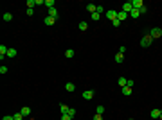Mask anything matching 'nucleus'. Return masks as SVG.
<instances>
[{"label": "nucleus", "mask_w": 162, "mask_h": 120, "mask_svg": "<svg viewBox=\"0 0 162 120\" xmlns=\"http://www.w3.org/2000/svg\"><path fill=\"white\" fill-rule=\"evenodd\" d=\"M7 52H9V49L6 45H0V59H4V56H7Z\"/></svg>", "instance_id": "6e6552de"}, {"label": "nucleus", "mask_w": 162, "mask_h": 120, "mask_svg": "<svg viewBox=\"0 0 162 120\" xmlns=\"http://www.w3.org/2000/svg\"><path fill=\"white\" fill-rule=\"evenodd\" d=\"M130 16H132V18H139V16H141V13H139L137 9H132V13H130Z\"/></svg>", "instance_id": "4be33fe9"}, {"label": "nucleus", "mask_w": 162, "mask_h": 120, "mask_svg": "<svg viewBox=\"0 0 162 120\" xmlns=\"http://www.w3.org/2000/svg\"><path fill=\"white\" fill-rule=\"evenodd\" d=\"M54 4H56L54 0H45V4H43V6H47V9H52V7H54Z\"/></svg>", "instance_id": "a211bd4d"}, {"label": "nucleus", "mask_w": 162, "mask_h": 120, "mask_svg": "<svg viewBox=\"0 0 162 120\" xmlns=\"http://www.w3.org/2000/svg\"><path fill=\"white\" fill-rule=\"evenodd\" d=\"M92 20H101V14H99V13H94V14H92Z\"/></svg>", "instance_id": "bb28decb"}, {"label": "nucleus", "mask_w": 162, "mask_h": 120, "mask_svg": "<svg viewBox=\"0 0 162 120\" xmlns=\"http://www.w3.org/2000/svg\"><path fill=\"white\" fill-rule=\"evenodd\" d=\"M2 120H15V118H13V115H6V117H4Z\"/></svg>", "instance_id": "c9c22d12"}, {"label": "nucleus", "mask_w": 162, "mask_h": 120, "mask_svg": "<svg viewBox=\"0 0 162 120\" xmlns=\"http://www.w3.org/2000/svg\"><path fill=\"white\" fill-rule=\"evenodd\" d=\"M122 59H124V56H122V54H119V52H117V54H115V61H117V63H121Z\"/></svg>", "instance_id": "393cba45"}, {"label": "nucleus", "mask_w": 162, "mask_h": 120, "mask_svg": "<svg viewBox=\"0 0 162 120\" xmlns=\"http://www.w3.org/2000/svg\"><path fill=\"white\" fill-rule=\"evenodd\" d=\"M65 90L67 91H74L76 90V84H74V82H67V84H65Z\"/></svg>", "instance_id": "dca6fc26"}, {"label": "nucleus", "mask_w": 162, "mask_h": 120, "mask_svg": "<svg viewBox=\"0 0 162 120\" xmlns=\"http://www.w3.org/2000/svg\"><path fill=\"white\" fill-rule=\"evenodd\" d=\"M126 18H128V13H124L122 9H121V11H117V20H121V22H122V20H126Z\"/></svg>", "instance_id": "1a4fd4ad"}, {"label": "nucleus", "mask_w": 162, "mask_h": 120, "mask_svg": "<svg viewBox=\"0 0 162 120\" xmlns=\"http://www.w3.org/2000/svg\"><path fill=\"white\" fill-rule=\"evenodd\" d=\"M60 109H61V115H65V113H69V106L67 104H60Z\"/></svg>", "instance_id": "6ab92c4d"}, {"label": "nucleus", "mask_w": 162, "mask_h": 120, "mask_svg": "<svg viewBox=\"0 0 162 120\" xmlns=\"http://www.w3.org/2000/svg\"><path fill=\"white\" fill-rule=\"evenodd\" d=\"M0 74H2V75H4V74H7V66H4V65H2V66H0Z\"/></svg>", "instance_id": "7c9ffc66"}, {"label": "nucleus", "mask_w": 162, "mask_h": 120, "mask_svg": "<svg viewBox=\"0 0 162 120\" xmlns=\"http://www.w3.org/2000/svg\"><path fill=\"white\" fill-rule=\"evenodd\" d=\"M124 52H126V47H119V54H122V56H124Z\"/></svg>", "instance_id": "72a5a7b5"}, {"label": "nucleus", "mask_w": 162, "mask_h": 120, "mask_svg": "<svg viewBox=\"0 0 162 120\" xmlns=\"http://www.w3.org/2000/svg\"><path fill=\"white\" fill-rule=\"evenodd\" d=\"M112 23H113V27H119V25H121V20H117V18H115Z\"/></svg>", "instance_id": "473e14b6"}, {"label": "nucleus", "mask_w": 162, "mask_h": 120, "mask_svg": "<svg viewBox=\"0 0 162 120\" xmlns=\"http://www.w3.org/2000/svg\"><path fill=\"white\" fill-rule=\"evenodd\" d=\"M126 84H128V79H124V77H119V86H121V88H124Z\"/></svg>", "instance_id": "412c9836"}, {"label": "nucleus", "mask_w": 162, "mask_h": 120, "mask_svg": "<svg viewBox=\"0 0 162 120\" xmlns=\"http://www.w3.org/2000/svg\"><path fill=\"white\" fill-rule=\"evenodd\" d=\"M18 56V50L16 49H9V52H7V58H16Z\"/></svg>", "instance_id": "2eb2a0df"}, {"label": "nucleus", "mask_w": 162, "mask_h": 120, "mask_svg": "<svg viewBox=\"0 0 162 120\" xmlns=\"http://www.w3.org/2000/svg\"><path fill=\"white\" fill-rule=\"evenodd\" d=\"M65 56H67L69 59H70V58H74V56H76V52H74V49H69L67 52H65Z\"/></svg>", "instance_id": "aec40b11"}, {"label": "nucleus", "mask_w": 162, "mask_h": 120, "mask_svg": "<svg viewBox=\"0 0 162 120\" xmlns=\"http://www.w3.org/2000/svg\"><path fill=\"white\" fill-rule=\"evenodd\" d=\"M61 120H72V117L69 113H65V115H61Z\"/></svg>", "instance_id": "cd10ccee"}, {"label": "nucleus", "mask_w": 162, "mask_h": 120, "mask_svg": "<svg viewBox=\"0 0 162 120\" xmlns=\"http://www.w3.org/2000/svg\"><path fill=\"white\" fill-rule=\"evenodd\" d=\"M151 41H153V38L150 36V34H146V36L141 40V47H150V45H151Z\"/></svg>", "instance_id": "7ed1b4c3"}, {"label": "nucleus", "mask_w": 162, "mask_h": 120, "mask_svg": "<svg viewBox=\"0 0 162 120\" xmlns=\"http://www.w3.org/2000/svg\"><path fill=\"white\" fill-rule=\"evenodd\" d=\"M78 27H79V30H87V29H88V23H87V22H79Z\"/></svg>", "instance_id": "f3484780"}, {"label": "nucleus", "mask_w": 162, "mask_h": 120, "mask_svg": "<svg viewBox=\"0 0 162 120\" xmlns=\"http://www.w3.org/2000/svg\"><path fill=\"white\" fill-rule=\"evenodd\" d=\"M148 34L151 36L153 40H155V38H160V36H162V29H160V27H155V29H151Z\"/></svg>", "instance_id": "f257e3e1"}, {"label": "nucleus", "mask_w": 162, "mask_h": 120, "mask_svg": "<svg viewBox=\"0 0 162 120\" xmlns=\"http://www.w3.org/2000/svg\"><path fill=\"white\" fill-rule=\"evenodd\" d=\"M96 113H97V115H104V106H97V108H96Z\"/></svg>", "instance_id": "b1692460"}, {"label": "nucleus", "mask_w": 162, "mask_h": 120, "mask_svg": "<svg viewBox=\"0 0 162 120\" xmlns=\"http://www.w3.org/2000/svg\"><path fill=\"white\" fill-rule=\"evenodd\" d=\"M20 113L23 115V117H29V115H31V108H27V106H23V108L20 109Z\"/></svg>", "instance_id": "4468645a"}, {"label": "nucleus", "mask_w": 162, "mask_h": 120, "mask_svg": "<svg viewBox=\"0 0 162 120\" xmlns=\"http://www.w3.org/2000/svg\"><path fill=\"white\" fill-rule=\"evenodd\" d=\"M69 115L74 118V117H76V109H74V108H69Z\"/></svg>", "instance_id": "c756f323"}, {"label": "nucleus", "mask_w": 162, "mask_h": 120, "mask_svg": "<svg viewBox=\"0 0 162 120\" xmlns=\"http://www.w3.org/2000/svg\"><path fill=\"white\" fill-rule=\"evenodd\" d=\"M13 118H15V120H23V115H22V113H15Z\"/></svg>", "instance_id": "a878e982"}, {"label": "nucleus", "mask_w": 162, "mask_h": 120, "mask_svg": "<svg viewBox=\"0 0 162 120\" xmlns=\"http://www.w3.org/2000/svg\"><path fill=\"white\" fill-rule=\"evenodd\" d=\"M139 13H141V14H146V13H148V7H146V6H144V7H141V9H139Z\"/></svg>", "instance_id": "2f4dec72"}, {"label": "nucleus", "mask_w": 162, "mask_h": 120, "mask_svg": "<svg viewBox=\"0 0 162 120\" xmlns=\"http://www.w3.org/2000/svg\"><path fill=\"white\" fill-rule=\"evenodd\" d=\"M132 9H133L132 2H124V4H122V11H124V13H128V14H130V13H132Z\"/></svg>", "instance_id": "39448f33"}, {"label": "nucleus", "mask_w": 162, "mask_h": 120, "mask_svg": "<svg viewBox=\"0 0 162 120\" xmlns=\"http://www.w3.org/2000/svg\"><path fill=\"white\" fill-rule=\"evenodd\" d=\"M159 120H162V109H160V117H159Z\"/></svg>", "instance_id": "4c0bfd02"}, {"label": "nucleus", "mask_w": 162, "mask_h": 120, "mask_svg": "<svg viewBox=\"0 0 162 120\" xmlns=\"http://www.w3.org/2000/svg\"><path fill=\"white\" fill-rule=\"evenodd\" d=\"M94 120H103V115H97V113H96V115H94Z\"/></svg>", "instance_id": "f704fd0d"}, {"label": "nucleus", "mask_w": 162, "mask_h": 120, "mask_svg": "<svg viewBox=\"0 0 162 120\" xmlns=\"http://www.w3.org/2000/svg\"><path fill=\"white\" fill-rule=\"evenodd\" d=\"M104 18H106V20H115V18H117V11H113V9H108L106 11V13H104Z\"/></svg>", "instance_id": "f03ea898"}, {"label": "nucleus", "mask_w": 162, "mask_h": 120, "mask_svg": "<svg viewBox=\"0 0 162 120\" xmlns=\"http://www.w3.org/2000/svg\"><path fill=\"white\" fill-rule=\"evenodd\" d=\"M132 6H133V9H141V7H144V2H142V0H133L132 2Z\"/></svg>", "instance_id": "423d86ee"}, {"label": "nucleus", "mask_w": 162, "mask_h": 120, "mask_svg": "<svg viewBox=\"0 0 162 120\" xmlns=\"http://www.w3.org/2000/svg\"><path fill=\"white\" fill-rule=\"evenodd\" d=\"M49 16H52V18H56V20H58V16H60V13H58V9H56V7H52V9H49Z\"/></svg>", "instance_id": "f8f14e48"}, {"label": "nucleus", "mask_w": 162, "mask_h": 120, "mask_svg": "<svg viewBox=\"0 0 162 120\" xmlns=\"http://www.w3.org/2000/svg\"><path fill=\"white\" fill-rule=\"evenodd\" d=\"M121 91H122V95H132L133 88L132 86H124V88H121Z\"/></svg>", "instance_id": "ddd939ff"}, {"label": "nucleus", "mask_w": 162, "mask_h": 120, "mask_svg": "<svg viewBox=\"0 0 162 120\" xmlns=\"http://www.w3.org/2000/svg\"><path fill=\"white\" fill-rule=\"evenodd\" d=\"M150 117H151V120H159V117H160V109H151V113H150Z\"/></svg>", "instance_id": "0eeeda50"}, {"label": "nucleus", "mask_w": 162, "mask_h": 120, "mask_svg": "<svg viewBox=\"0 0 162 120\" xmlns=\"http://www.w3.org/2000/svg\"><path fill=\"white\" fill-rule=\"evenodd\" d=\"M94 90H87V91H83V99L85 100H90V99H94Z\"/></svg>", "instance_id": "20e7f679"}, {"label": "nucleus", "mask_w": 162, "mask_h": 120, "mask_svg": "<svg viewBox=\"0 0 162 120\" xmlns=\"http://www.w3.org/2000/svg\"><path fill=\"white\" fill-rule=\"evenodd\" d=\"M27 14H29V16H32V14H34V9H29V7H27Z\"/></svg>", "instance_id": "e433bc0d"}, {"label": "nucleus", "mask_w": 162, "mask_h": 120, "mask_svg": "<svg viewBox=\"0 0 162 120\" xmlns=\"http://www.w3.org/2000/svg\"><path fill=\"white\" fill-rule=\"evenodd\" d=\"M43 23H45V25H54V23H56V18H52V16H45Z\"/></svg>", "instance_id": "9b49d317"}, {"label": "nucleus", "mask_w": 162, "mask_h": 120, "mask_svg": "<svg viewBox=\"0 0 162 120\" xmlns=\"http://www.w3.org/2000/svg\"><path fill=\"white\" fill-rule=\"evenodd\" d=\"M13 20V14L11 13H4V22H11Z\"/></svg>", "instance_id": "5701e85b"}, {"label": "nucleus", "mask_w": 162, "mask_h": 120, "mask_svg": "<svg viewBox=\"0 0 162 120\" xmlns=\"http://www.w3.org/2000/svg\"><path fill=\"white\" fill-rule=\"evenodd\" d=\"M128 120H133V118H128Z\"/></svg>", "instance_id": "58836bf2"}, {"label": "nucleus", "mask_w": 162, "mask_h": 120, "mask_svg": "<svg viewBox=\"0 0 162 120\" xmlns=\"http://www.w3.org/2000/svg\"><path fill=\"white\" fill-rule=\"evenodd\" d=\"M85 9L88 11V13H90V14H94V13H96V11H97V6H96V4H88V6H87V7H85Z\"/></svg>", "instance_id": "9d476101"}, {"label": "nucleus", "mask_w": 162, "mask_h": 120, "mask_svg": "<svg viewBox=\"0 0 162 120\" xmlns=\"http://www.w3.org/2000/svg\"><path fill=\"white\" fill-rule=\"evenodd\" d=\"M96 13H99V14H103V13H106V11H104V7H103V6H97V11H96Z\"/></svg>", "instance_id": "c85d7f7f"}]
</instances>
